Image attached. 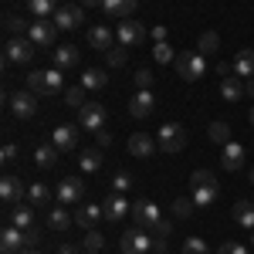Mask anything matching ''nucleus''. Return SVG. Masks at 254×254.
<instances>
[{"label": "nucleus", "mask_w": 254, "mask_h": 254, "mask_svg": "<svg viewBox=\"0 0 254 254\" xmlns=\"http://www.w3.org/2000/svg\"><path fill=\"white\" fill-rule=\"evenodd\" d=\"M156 146H159V153H166V156L183 153V146H187V132H183V126H180V122H166V126H159V129H156Z\"/></svg>", "instance_id": "f257e3e1"}, {"label": "nucleus", "mask_w": 254, "mask_h": 254, "mask_svg": "<svg viewBox=\"0 0 254 254\" xmlns=\"http://www.w3.org/2000/svg\"><path fill=\"white\" fill-rule=\"evenodd\" d=\"M176 75L183 81H200L207 75V58L200 55V51H183V55H176Z\"/></svg>", "instance_id": "f03ea898"}, {"label": "nucleus", "mask_w": 254, "mask_h": 254, "mask_svg": "<svg viewBox=\"0 0 254 254\" xmlns=\"http://www.w3.org/2000/svg\"><path fill=\"white\" fill-rule=\"evenodd\" d=\"M61 85H64L61 68H51V71H31V75H27V88H31L34 95H55V92H61Z\"/></svg>", "instance_id": "7ed1b4c3"}, {"label": "nucleus", "mask_w": 254, "mask_h": 254, "mask_svg": "<svg viewBox=\"0 0 254 254\" xmlns=\"http://www.w3.org/2000/svg\"><path fill=\"white\" fill-rule=\"evenodd\" d=\"M34 41L31 38H7L3 44V64H27V61L34 58Z\"/></svg>", "instance_id": "20e7f679"}, {"label": "nucleus", "mask_w": 254, "mask_h": 254, "mask_svg": "<svg viewBox=\"0 0 254 254\" xmlns=\"http://www.w3.org/2000/svg\"><path fill=\"white\" fill-rule=\"evenodd\" d=\"M27 38L34 41L38 48H55V41H58V24H55L51 17L31 20V27H27Z\"/></svg>", "instance_id": "39448f33"}, {"label": "nucleus", "mask_w": 254, "mask_h": 254, "mask_svg": "<svg viewBox=\"0 0 254 254\" xmlns=\"http://www.w3.org/2000/svg\"><path fill=\"white\" fill-rule=\"evenodd\" d=\"M119 248H122V254H149L153 251V237L142 227H129L122 234V241H119Z\"/></svg>", "instance_id": "423d86ee"}, {"label": "nucleus", "mask_w": 254, "mask_h": 254, "mask_svg": "<svg viewBox=\"0 0 254 254\" xmlns=\"http://www.w3.org/2000/svg\"><path fill=\"white\" fill-rule=\"evenodd\" d=\"M116 38H119V44H126V48H139L142 41L149 38V31L139 24V20H119V27H116Z\"/></svg>", "instance_id": "0eeeda50"}, {"label": "nucleus", "mask_w": 254, "mask_h": 254, "mask_svg": "<svg viewBox=\"0 0 254 254\" xmlns=\"http://www.w3.org/2000/svg\"><path fill=\"white\" fill-rule=\"evenodd\" d=\"M55 196H58V203H64V207H78L81 196H85V183H81L78 176H64L58 183V190H55Z\"/></svg>", "instance_id": "6e6552de"}, {"label": "nucleus", "mask_w": 254, "mask_h": 254, "mask_svg": "<svg viewBox=\"0 0 254 254\" xmlns=\"http://www.w3.org/2000/svg\"><path fill=\"white\" fill-rule=\"evenodd\" d=\"M78 126L98 132V129L105 126V105H102V102H85V105L78 109Z\"/></svg>", "instance_id": "1a4fd4ad"}, {"label": "nucleus", "mask_w": 254, "mask_h": 254, "mask_svg": "<svg viewBox=\"0 0 254 254\" xmlns=\"http://www.w3.org/2000/svg\"><path fill=\"white\" fill-rule=\"evenodd\" d=\"M156 112V95L149 92V88H139L136 95L129 98V116L132 119H149Z\"/></svg>", "instance_id": "9d476101"}, {"label": "nucleus", "mask_w": 254, "mask_h": 254, "mask_svg": "<svg viewBox=\"0 0 254 254\" xmlns=\"http://www.w3.org/2000/svg\"><path fill=\"white\" fill-rule=\"evenodd\" d=\"M129 214H132V220H136L139 227H156L159 220H163V217H159V207L149 203V200H132Z\"/></svg>", "instance_id": "9b49d317"}, {"label": "nucleus", "mask_w": 254, "mask_h": 254, "mask_svg": "<svg viewBox=\"0 0 254 254\" xmlns=\"http://www.w3.org/2000/svg\"><path fill=\"white\" fill-rule=\"evenodd\" d=\"M51 20L58 24V31H75V27H81V20H85V7H81V3H71V7H58Z\"/></svg>", "instance_id": "f8f14e48"}, {"label": "nucleus", "mask_w": 254, "mask_h": 254, "mask_svg": "<svg viewBox=\"0 0 254 254\" xmlns=\"http://www.w3.org/2000/svg\"><path fill=\"white\" fill-rule=\"evenodd\" d=\"M10 112L17 119H31L38 112V95L31 92V88H24V92H14L10 95Z\"/></svg>", "instance_id": "ddd939ff"}, {"label": "nucleus", "mask_w": 254, "mask_h": 254, "mask_svg": "<svg viewBox=\"0 0 254 254\" xmlns=\"http://www.w3.org/2000/svg\"><path fill=\"white\" fill-rule=\"evenodd\" d=\"M51 146L58 149V153H75V146H78V129L75 126H58L55 132H51Z\"/></svg>", "instance_id": "4468645a"}, {"label": "nucleus", "mask_w": 254, "mask_h": 254, "mask_svg": "<svg viewBox=\"0 0 254 254\" xmlns=\"http://www.w3.org/2000/svg\"><path fill=\"white\" fill-rule=\"evenodd\" d=\"M156 139L153 136H146V132H132L129 136V156H136V159H149V156H156Z\"/></svg>", "instance_id": "2eb2a0df"}, {"label": "nucleus", "mask_w": 254, "mask_h": 254, "mask_svg": "<svg viewBox=\"0 0 254 254\" xmlns=\"http://www.w3.org/2000/svg\"><path fill=\"white\" fill-rule=\"evenodd\" d=\"M24 193H27V187H24V180H20V176H3V180H0V196H3V203L17 207Z\"/></svg>", "instance_id": "dca6fc26"}, {"label": "nucleus", "mask_w": 254, "mask_h": 254, "mask_svg": "<svg viewBox=\"0 0 254 254\" xmlns=\"http://www.w3.org/2000/svg\"><path fill=\"white\" fill-rule=\"evenodd\" d=\"M129 207H132V203H129L122 193H109L105 200H102V214H105V220H122V217L129 214Z\"/></svg>", "instance_id": "f3484780"}, {"label": "nucleus", "mask_w": 254, "mask_h": 254, "mask_svg": "<svg viewBox=\"0 0 254 254\" xmlns=\"http://www.w3.org/2000/svg\"><path fill=\"white\" fill-rule=\"evenodd\" d=\"M24 248H27V244H24V231L14 227V224H7L3 234H0V251L3 254H20Z\"/></svg>", "instance_id": "a211bd4d"}, {"label": "nucleus", "mask_w": 254, "mask_h": 254, "mask_svg": "<svg viewBox=\"0 0 254 254\" xmlns=\"http://www.w3.org/2000/svg\"><path fill=\"white\" fill-rule=\"evenodd\" d=\"M136 7H139V0H102V10L112 20H129L136 14Z\"/></svg>", "instance_id": "6ab92c4d"}, {"label": "nucleus", "mask_w": 254, "mask_h": 254, "mask_svg": "<svg viewBox=\"0 0 254 254\" xmlns=\"http://www.w3.org/2000/svg\"><path fill=\"white\" fill-rule=\"evenodd\" d=\"M102 217H105V214H102V207H98V203H78V207H75V224L85 227V231H92Z\"/></svg>", "instance_id": "aec40b11"}, {"label": "nucleus", "mask_w": 254, "mask_h": 254, "mask_svg": "<svg viewBox=\"0 0 254 254\" xmlns=\"http://www.w3.org/2000/svg\"><path fill=\"white\" fill-rule=\"evenodd\" d=\"M231 68H234L237 78H254V48H241L234 55V61H231Z\"/></svg>", "instance_id": "412c9836"}, {"label": "nucleus", "mask_w": 254, "mask_h": 254, "mask_svg": "<svg viewBox=\"0 0 254 254\" xmlns=\"http://www.w3.org/2000/svg\"><path fill=\"white\" fill-rule=\"evenodd\" d=\"M220 166H224L227 173H237V170L244 166V146H241V142H227L224 153H220Z\"/></svg>", "instance_id": "4be33fe9"}, {"label": "nucleus", "mask_w": 254, "mask_h": 254, "mask_svg": "<svg viewBox=\"0 0 254 254\" xmlns=\"http://www.w3.org/2000/svg\"><path fill=\"white\" fill-rule=\"evenodd\" d=\"M71 220H75V214H68V207H64V203L48 207V227H51V231H68V227H71Z\"/></svg>", "instance_id": "5701e85b"}, {"label": "nucleus", "mask_w": 254, "mask_h": 254, "mask_svg": "<svg viewBox=\"0 0 254 254\" xmlns=\"http://www.w3.org/2000/svg\"><path fill=\"white\" fill-rule=\"evenodd\" d=\"M7 224H14V227H20V231L34 227V207H27V203H17L14 210H7Z\"/></svg>", "instance_id": "b1692460"}, {"label": "nucleus", "mask_w": 254, "mask_h": 254, "mask_svg": "<svg viewBox=\"0 0 254 254\" xmlns=\"http://www.w3.org/2000/svg\"><path fill=\"white\" fill-rule=\"evenodd\" d=\"M78 48H75V44H58V48H55V68H61V71H64V68H75V64H78Z\"/></svg>", "instance_id": "393cba45"}, {"label": "nucleus", "mask_w": 254, "mask_h": 254, "mask_svg": "<svg viewBox=\"0 0 254 254\" xmlns=\"http://www.w3.org/2000/svg\"><path fill=\"white\" fill-rule=\"evenodd\" d=\"M248 88H244V78H237V75H227V78H220V95L227 98V102H241Z\"/></svg>", "instance_id": "a878e982"}, {"label": "nucleus", "mask_w": 254, "mask_h": 254, "mask_svg": "<svg viewBox=\"0 0 254 254\" xmlns=\"http://www.w3.org/2000/svg\"><path fill=\"white\" fill-rule=\"evenodd\" d=\"M88 44H92L95 51H109V48H112V31H109L105 24L88 27Z\"/></svg>", "instance_id": "bb28decb"}, {"label": "nucleus", "mask_w": 254, "mask_h": 254, "mask_svg": "<svg viewBox=\"0 0 254 254\" xmlns=\"http://www.w3.org/2000/svg\"><path fill=\"white\" fill-rule=\"evenodd\" d=\"M234 220H237V227L254 231V203L251 200H237L234 203Z\"/></svg>", "instance_id": "cd10ccee"}, {"label": "nucleus", "mask_w": 254, "mask_h": 254, "mask_svg": "<svg viewBox=\"0 0 254 254\" xmlns=\"http://www.w3.org/2000/svg\"><path fill=\"white\" fill-rule=\"evenodd\" d=\"M78 166L85 170V173H95V170H102V149H98V146H92V149H81V153H78Z\"/></svg>", "instance_id": "c85d7f7f"}, {"label": "nucleus", "mask_w": 254, "mask_h": 254, "mask_svg": "<svg viewBox=\"0 0 254 254\" xmlns=\"http://www.w3.org/2000/svg\"><path fill=\"white\" fill-rule=\"evenodd\" d=\"M217 193H220L217 180H214V183H203V187H193V203H196V207H210V203L217 200Z\"/></svg>", "instance_id": "c756f323"}, {"label": "nucleus", "mask_w": 254, "mask_h": 254, "mask_svg": "<svg viewBox=\"0 0 254 254\" xmlns=\"http://www.w3.org/2000/svg\"><path fill=\"white\" fill-rule=\"evenodd\" d=\"M207 136H210L214 146H227V142H231V126H227V122H210V126H207Z\"/></svg>", "instance_id": "7c9ffc66"}, {"label": "nucleus", "mask_w": 254, "mask_h": 254, "mask_svg": "<svg viewBox=\"0 0 254 254\" xmlns=\"http://www.w3.org/2000/svg\"><path fill=\"white\" fill-rule=\"evenodd\" d=\"M27 200H31V207H44V203H51V190H48V183H31V187H27Z\"/></svg>", "instance_id": "2f4dec72"}, {"label": "nucleus", "mask_w": 254, "mask_h": 254, "mask_svg": "<svg viewBox=\"0 0 254 254\" xmlns=\"http://www.w3.org/2000/svg\"><path fill=\"white\" fill-rule=\"evenodd\" d=\"M27 10H31L34 17H55L58 0H27Z\"/></svg>", "instance_id": "473e14b6"}, {"label": "nucleus", "mask_w": 254, "mask_h": 254, "mask_svg": "<svg viewBox=\"0 0 254 254\" xmlns=\"http://www.w3.org/2000/svg\"><path fill=\"white\" fill-rule=\"evenodd\" d=\"M217 48H220V34H217V31H203V34L196 38V51H200V55H214Z\"/></svg>", "instance_id": "72a5a7b5"}, {"label": "nucleus", "mask_w": 254, "mask_h": 254, "mask_svg": "<svg viewBox=\"0 0 254 254\" xmlns=\"http://www.w3.org/2000/svg\"><path fill=\"white\" fill-rule=\"evenodd\" d=\"M24 27H31L24 17H17V14H3V31H7V38H20Z\"/></svg>", "instance_id": "f704fd0d"}, {"label": "nucleus", "mask_w": 254, "mask_h": 254, "mask_svg": "<svg viewBox=\"0 0 254 254\" xmlns=\"http://www.w3.org/2000/svg\"><path fill=\"white\" fill-rule=\"evenodd\" d=\"M34 163H38L41 170H51V166L58 163V149H55V146H38V153H34Z\"/></svg>", "instance_id": "c9c22d12"}, {"label": "nucleus", "mask_w": 254, "mask_h": 254, "mask_svg": "<svg viewBox=\"0 0 254 254\" xmlns=\"http://www.w3.org/2000/svg\"><path fill=\"white\" fill-rule=\"evenodd\" d=\"M193 207H196V203H193V196H176L170 210H173V217H176V220H187V217L193 214Z\"/></svg>", "instance_id": "e433bc0d"}, {"label": "nucleus", "mask_w": 254, "mask_h": 254, "mask_svg": "<svg viewBox=\"0 0 254 254\" xmlns=\"http://www.w3.org/2000/svg\"><path fill=\"white\" fill-rule=\"evenodd\" d=\"M105 81H109V75L98 71V68H88V71L81 75V85H85V88H105Z\"/></svg>", "instance_id": "4c0bfd02"}, {"label": "nucleus", "mask_w": 254, "mask_h": 254, "mask_svg": "<svg viewBox=\"0 0 254 254\" xmlns=\"http://www.w3.org/2000/svg\"><path fill=\"white\" fill-rule=\"evenodd\" d=\"M85 92H88V88H85V85H71V88H68V92H64V105H71V109H81V105H85Z\"/></svg>", "instance_id": "58836bf2"}, {"label": "nucleus", "mask_w": 254, "mask_h": 254, "mask_svg": "<svg viewBox=\"0 0 254 254\" xmlns=\"http://www.w3.org/2000/svg\"><path fill=\"white\" fill-rule=\"evenodd\" d=\"M153 58H156V64H173L176 55H173V48H170V41H163V44H153Z\"/></svg>", "instance_id": "ea45409f"}, {"label": "nucleus", "mask_w": 254, "mask_h": 254, "mask_svg": "<svg viewBox=\"0 0 254 254\" xmlns=\"http://www.w3.org/2000/svg\"><path fill=\"white\" fill-rule=\"evenodd\" d=\"M81 244H85V251H88V254H98L102 248H105V237H102L95 227H92V231L85 234V241H81Z\"/></svg>", "instance_id": "a19ab883"}, {"label": "nucleus", "mask_w": 254, "mask_h": 254, "mask_svg": "<svg viewBox=\"0 0 254 254\" xmlns=\"http://www.w3.org/2000/svg\"><path fill=\"white\" fill-rule=\"evenodd\" d=\"M126 55H129V48L119 44V48H109V51H105V61H109L112 68H122V64H126Z\"/></svg>", "instance_id": "79ce46f5"}, {"label": "nucleus", "mask_w": 254, "mask_h": 254, "mask_svg": "<svg viewBox=\"0 0 254 254\" xmlns=\"http://www.w3.org/2000/svg\"><path fill=\"white\" fill-rule=\"evenodd\" d=\"M183 254H210L203 237H183Z\"/></svg>", "instance_id": "37998d69"}, {"label": "nucleus", "mask_w": 254, "mask_h": 254, "mask_svg": "<svg viewBox=\"0 0 254 254\" xmlns=\"http://www.w3.org/2000/svg\"><path fill=\"white\" fill-rule=\"evenodd\" d=\"M132 81H136V92H139V88H149V92H153V81H156V75H153L149 68H139L136 75H132Z\"/></svg>", "instance_id": "c03bdc74"}, {"label": "nucleus", "mask_w": 254, "mask_h": 254, "mask_svg": "<svg viewBox=\"0 0 254 254\" xmlns=\"http://www.w3.org/2000/svg\"><path fill=\"white\" fill-rule=\"evenodd\" d=\"M129 187H132V176L129 173H116L112 176V193H126Z\"/></svg>", "instance_id": "a18cd8bd"}, {"label": "nucleus", "mask_w": 254, "mask_h": 254, "mask_svg": "<svg viewBox=\"0 0 254 254\" xmlns=\"http://www.w3.org/2000/svg\"><path fill=\"white\" fill-rule=\"evenodd\" d=\"M203 183H214V173H210V170H193L190 187H203Z\"/></svg>", "instance_id": "49530a36"}, {"label": "nucleus", "mask_w": 254, "mask_h": 254, "mask_svg": "<svg viewBox=\"0 0 254 254\" xmlns=\"http://www.w3.org/2000/svg\"><path fill=\"white\" fill-rule=\"evenodd\" d=\"M217 254H248V248H244V244H237V241H227V244H220V248H217Z\"/></svg>", "instance_id": "de8ad7c7"}, {"label": "nucleus", "mask_w": 254, "mask_h": 254, "mask_svg": "<svg viewBox=\"0 0 254 254\" xmlns=\"http://www.w3.org/2000/svg\"><path fill=\"white\" fill-rule=\"evenodd\" d=\"M38 241H41V227L34 224V227H27V231H24V244H27V248H34Z\"/></svg>", "instance_id": "09e8293b"}, {"label": "nucleus", "mask_w": 254, "mask_h": 254, "mask_svg": "<svg viewBox=\"0 0 254 254\" xmlns=\"http://www.w3.org/2000/svg\"><path fill=\"white\" fill-rule=\"evenodd\" d=\"M0 159H3V163H14V159H17V146H14V142H3V149H0Z\"/></svg>", "instance_id": "8fccbe9b"}, {"label": "nucleus", "mask_w": 254, "mask_h": 254, "mask_svg": "<svg viewBox=\"0 0 254 254\" xmlns=\"http://www.w3.org/2000/svg\"><path fill=\"white\" fill-rule=\"evenodd\" d=\"M170 231H173V224L170 220H159L156 227H153V237H170Z\"/></svg>", "instance_id": "3c124183"}, {"label": "nucleus", "mask_w": 254, "mask_h": 254, "mask_svg": "<svg viewBox=\"0 0 254 254\" xmlns=\"http://www.w3.org/2000/svg\"><path fill=\"white\" fill-rule=\"evenodd\" d=\"M149 38H153V44H163V41L170 38V31H166V27H153V31H149Z\"/></svg>", "instance_id": "603ef678"}, {"label": "nucleus", "mask_w": 254, "mask_h": 254, "mask_svg": "<svg viewBox=\"0 0 254 254\" xmlns=\"http://www.w3.org/2000/svg\"><path fill=\"white\" fill-rule=\"evenodd\" d=\"M95 142H98V149H105V146L112 142V136H109L105 129H98V132H95Z\"/></svg>", "instance_id": "864d4df0"}, {"label": "nucleus", "mask_w": 254, "mask_h": 254, "mask_svg": "<svg viewBox=\"0 0 254 254\" xmlns=\"http://www.w3.org/2000/svg\"><path fill=\"white\" fill-rule=\"evenodd\" d=\"M153 251H156V254H166V237H153Z\"/></svg>", "instance_id": "5fc2aeb1"}, {"label": "nucleus", "mask_w": 254, "mask_h": 254, "mask_svg": "<svg viewBox=\"0 0 254 254\" xmlns=\"http://www.w3.org/2000/svg\"><path fill=\"white\" fill-rule=\"evenodd\" d=\"M81 7H102V0H78Z\"/></svg>", "instance_id": "6e6d98bb"}, {"label": "nucleus", "mask_w": 254, "mask_h": 254, "mask_svg": "<svg viewBox=\"0 0 254 254\" xmlns=\"http://www.w3.org/2000/svg\"><path fill=\"white\" fill-rule=\"evenodd\" d=\"M58 254H75V248H71V244H64V248H58Z\"/></svg>", "instance_id": "4d7b16f0"}, {"label": "nucleus", "mask_w": 254, "mask_h": 254, "mask_svg": "<svg viewBox=\"0 0 254 254\" xmlns=\"http://www.w3.org/2000/svg\"><path fill=\"white\" fill-rule=\"evenodd\" d=\"M248 95H251V98H254V78H251V81H248Z\"/></svg>", "instance_id": "13d9d810"}, {"label": "nucleus", "mask_w": 254, "mask_h": 254, "mask_svg": "<svg viewBox=\"0 0 254 254\" xmlns=\"http://www.w3.org/2000/svg\"><path fill=\"white\" fill-rule=\"evenodd\" d=\"M20 254H38V251H34V248H24V251H20Z\"/></svg>", "instance_id": "bf43d9fd"}, {"label": "nucleus", "mask_w": 254, "mask_h": 254, "mask_svg": "<svg viewBox=\"0 0 254 254\" xmlns=\"http://www.w3.org/2000/svg\"><path fill=\"white\" fill-rule=\"evenodd\" d=\"M248 119H251V129H254V109H251V112H248Z\"/></svg>", "instance_id": "052dcab7"}, {"label": "nucleus", "mask_w": 254, "mask_h": 254, "mask_svg": "<svg viewBox=\"0 0 254 254\" xmlns=\"http://www.w3.org/2000/svg\"><path fill=\"white\" fill-rule=\"evenodd\" d=\"M251 248H254V231H251Z\"/></svg>", "instance_id": "680f3d73"}, {"label": "nucleus", "mask_w": 254, "mask_h": 254, "mask_svg": "<svg viewBox=\"0 0 254 254\" xmlns=\"http://www.w3.org/2000/svg\"><path fill=\"white\" fill-rule=\"evenodd\" d=\"M251 183H254V170H251Z\"/></svg>", "instance_id": "e2e57ef3"}]
</instances>
